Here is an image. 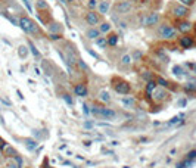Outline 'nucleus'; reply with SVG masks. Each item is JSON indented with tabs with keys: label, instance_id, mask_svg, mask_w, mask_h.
I'll return each instance as SVG.
<instances>
[{
	"label": "nucleus",
	"instance_id": "nucleus-25",
	"mask_svg": "<svg viewBox=\"0 0 196 168\" xmlns=\"http://www.w3.org/2000/svg\"><path fill=\"white\" fill-rule=\"evenodd\" d=\"M25 146H27L30 150H33V149L37 147V142L33 140V139H25Z\"/></svg>",
	"mask_w": 196,
	"mask_h": 168
},
{
	"label": "nucleus",
	"instance_id": "nucleus-29",
	"mask_svg": "<svg viewBox=\"0 0 196 168\" xmlns=\"http://www.w3.org/2000/svg\"><path fill=\"white\" fill-rule=\"evenodd\" d=\"M97 3H99L97 0H88V2H87V6H88V9H90V11H96Z\"/></svg>",
	"mask_w": 196,
	"mask_h": 168
},
{
	"label": "nucleus",
	"instance_id": "nucleus-15",
	"mask_svg": "<svg viewBox=\"0 0 196 168\" xmlns=\"http://www.w3.org/2000/svg\"><path fill=\"white\" fill-rule=\"evenodd\" d=\"M102 34H100V31H99V28L97 27H87L86 30H84V37L87 38V40H90V41H94V40H97Z\"/></svg>",
	"mask_w": 196,
	"mask_h": 168
},
{
	"label": "nucleus",
	"instance_id": "nucleus-16",
	"mask_svg": "<svg viewBox=\"0 0 196 168\" xmlns=\"http://www.w3.org/2000/svg\"><path fill=\"white\" fill-rule=\"evenodd\" d=\"M111 8H112L111 0H100V2L97 3L96 11H97V14H100L102 16H105V15H108V14H109Z\"/></svg>",
	"mask_w": 196,
	"mask_h": 168
},
{
	"label": "nucleus",
	"instance_id": "nucleus-3",
	"mask_svg": "<svg viewBox=\"0 0 196 168\" xmlns=\"http://www.w3.org/2000/svg\"><path fill=\"white\" fill-rule=\"evenodd\" d=\"M189 16H190V8H186L180 2H171L167 6V18L172 22L189 19Z\"/></svg>",
	"mask_w": 196,
	"mask_h": 168
},
{
	"label": "nucleus",
	"instance_id": "nucleus-9",
	"mask_svg": "<svg viewBox=\"0 0 196 168\" xmlns=\"http://www.w3.org/2000/svg\"><path fill=\"white\" fill-rule=\"evenodd\" d=\"M88 84L86 80H78L72 84V93L74 96H78V98H87L88 96Z\"/></svg>",
	"mask_w": 196,
	"mask_h": 168
},
{
	"label": "nucleus",
	"instance_id": "nucleus-30",
	"mask_svg": "<svg viewBox=\"0 0 196 168\" xmlns=\"http://www.w3.org/2000/svg\"><path fill=\"white\" fill-rule=\"evenodd\" d=\"M193 37H195V40H196V24H195V28H193Z\"/></svg>",
	"mask_w": 196,
	"mask_h": 168
},
{
	"label": "nucleus",
	"instance_id": "nucleus-26",
	"mask_svg": "<svg viewBox=\"0 0 196 168\" xmlns=\"http://www.w3.org/2000/svg\"><path fill=\"white\" fill-rule=\"evenodd\" d=\"M178 2H180L181 5H184L186 8H190V9L196 5V0H178Z\"/></svg>",
	"mask_w": 196,
	"mask_h": 168
},
{
	"label": "nucleus",
	"instance_id": "nucleus-23",
	"mask_svg": "<svg viewBox=\"0 0 196 168\" xmlns=\"http://www.w3.org/2000/svg\"><path fill=\"white\" fill-rule=\"evenodd\" d=\"M36 6H37V9H38V11H41V9H46V11H50L49 5L46 3V0H37V3H36Z\"/></svg>",
	"mask_w": 196,
	"mask_h": 168
},
{
	"label": "nucleus",
	"instance_id": "nucleus-22",
	"mask_svg": "<svg viewBox=\"0 0 196 168\" xmlns=\"http://www.w3.org/2000/svg\"><path fill=\"white\" fill-rule=\"evenodd\" d=\"M28 52H30V49H27V46H19V47H18V55H19V58H22V59H25V58L28 56Z\"/></svg>",
	"mask_w": 196,
	"mask_h": 168
},
{
	"label": "nucleus",
	"instance_id": "nucleus-7",
	"mask_svg": "<svg viewBox=\"0 0 196 168\" xmlns=\"http://www.w3.org/2000/svg\"><path fill=\"white\" fill-rule=\"evenodd\" d=\"M112 9H114L117 16H127L133 12L134 3L131 0H118V2H115L112 5Z\"/></svg>",
	"mask_w": 196,
	"mask_h": 168
},
{
	"label": "nucleus",
	"instance_id": "nucleus-21",
	"mask_svg": "<svg viewBox=\"0 0 196 168\" xmlns=\"http://www.w3.org/2000/svg\"><path fill=\"white\" fill-rule=\"evenodd\" d=\"M93 43H94L97 47H99L100 50H108V49H109V46H108V40H106V37H105V36H100L99 38L94 40Z\"/></svg>",
	"mask_w": 196,
	"mask_h": 168
},
{
	"label": "nucleus",
	"instance_id": "nucleus-27",
	"mask_svg": "<svg viewBox=\"0 0 196 168\" xmlns=\"http://www.w3.org/2000/svg\"><path fill=\"white\" fill-rule=\"evenodd\" d=\"M152 2H153V0H136V5H139L142 8H149Z\"/></svg>",
	"mask_w": 196,
	"mask_h": 168
},
{
	"label": "nucleus",
	"instance_id": "nucleus-8",
	"mask_svg": "<svg viewBox=\"0 0 196 168\" xmlns=\"http://www.w3.org/2000/svg\"><path fill=\"white\" fill-rule=\"evenodd\" d=\"M170 96H171L170 95V90H167V89H164L161 86H156V89L152 92V95L149 96V99L153 100L158 105H164V103H167L170 100Z\"/></svg>",
	"mask_w": 196,
	"mask_h": 168
},
{
	"label": "nucleus",
	"instance_id": "nucleus-20",
	"mask_svg": "<svg viewBox=\"0 0 196 168\" xmlns=\"http://www.w3.org/2000/svg\"><path fill=\"white\" fill-rule=\"evenodd\" d=\"M121 103L124 105V108H127V109H134L136 108V98H133V96H124L123 99H121Z\"/></svg>",
	"mask_w": 196,
	"mask_h": 168
},
{
	"label": "nucleus",
	"instance_id": "nucleus-14",
	"mask_svg": "<svg viewBox=\"0 0 196 168\" xmlns=\"http://www.w3.org/2000/svg\"><path fill=\"white\" fill-rule=\"evenodd\" d=\"M46 28H47L49 34H59V36H62V33H63V25H62L61 22L55 21V19H52V21L46 25Z\"/></svg>",
	"mask_w": 196,
	"mask_h": 168
},
{
	"label": "nucleus",
	"instance_id": "nucleus-1",
	"mask_svg": "<svg viewBox=\"0 0 196 168\" xmlns=\"http://www.w3.org/2000/svg\"><path fill=\"white\" fill-rule=\"evenodd\" d=\"M152 33H153L155 38L159 40V41H175L177 37L180 36L174 22L170 21V19H167V21L164 19L156 28L152 30Z\"/></svg>",
	"mask_w": 196,
	"mask_h": 168
},
{
	"label": "nucleus",
	"instance_id": "nucleus-24",
	"mask_svg": "<svg viewBox=\"0 0 196 168\" xmlns=\"http://www.w3.org/2000/svg\"><path fill=\"white\" fill-rule=\"evenodd\" d=\"M28 47H30V52H31V53H33V55L38 59V58H40V52L36 49V46H34V43H33L31 40H28Z\"/></svg>",
	"mask_w": 196,
	"mask_h": 168
},
{
	"label": "nucleus",
	"instance_id": "nucleus-19",
	"mask_svg": "<svg viewBox=\"0 0 196 168\" xmlns=\"http://www.w3.org/2000/svg\"><path fill=\"white\" fill-rule=\"evenodd\" d=\"M97 28H99V31H100V34L102 36H108L111 31H112V24L109 22V21H102L99 25H97Z\"/></svg>",
	"mask_w": 196,
	"mask_h": 168
},
{
	"label": "nucleus",
	"instance_id": "nucleus-2",
	"mask_svg": "<svg viewBox=\"0 0 196 168\" xmlns=\"http://www.w3.org/2000/svg\"><path fill=\"white\" fill-rule=\"evenodd\" d=\"M162 21H164V16H162L158 11H146V12H142V14L137 16V19H136V27L146 28V30H153V28H156Z\"/></svg>",
	"mask_w": 196,
	"mask_h": 168
},
{
	"label": "nucleus",
	"instance_id": "nucleus-18",
	"mask_svg": "<svg viewBox=\"0 0 196 168\" xmlns=\"http://www.w3.org/2000/svg\"><path fill=\"white\" fill-rule=\"evenodd\" d=\"M106 37V40H108V46L109 47H112V49H115L117 46H118V43H120V36L115 33V31H111L108 36H105Z\"/></svg>",
	"mask_w": 196,
	"mask_h": 168
},
{
	"label": "nucleus",
	"instance_id": "nucleus-6",
	"mask_svg": "<svg viewBox=\"0 0 196 168\" xmlns=\"http://www.w3.org/2000/svg\"><path fill=\"white\" fill-rule=\"evenodd\" d=\"M91 115L99 120H105V121H115L118 118V112L114 108H109L102 103L91 106Z\"/></svg>",
	"mask_w": 196,
	"mask_h": 168
},
{
	"label": "nucleus",
	"instance_id": "nucleus-12",
	"mask_svg": "<svg viewBox=\"0 0 196 168\" xmlns=\"http://www.w3.org/2000/svg\"><path fill=\"white\" fill-rule=\"evenodd\" d=\"M134 61H133V56L131 53L128 52H123L120 56H118V68L123 69V71H130L131 66H133Z\"/></svg>",
	"mask_w": 196,
	"mask_h": 168
},
{
	"label": "nucleus",
	"instance_id": "nucleus-17",
	"mask_svg": "<svg viewBox=\"0 0 196 168\" xmlns=\"http://www.w3.org/2000/svg\"><path fill=\"white\" fill-rule=\"evenodd\" d=\"M96 98H97V100H99V103H102V105H108V103L112 102V96H111V93H109L108 90H105V89H102V90L97 92Z\"/></svg>",
	"mask_w": 196,
	"mask_h": 168
},
{
	"label": "nucleus",
	"instance_id": "nucleus-5",
	"mask_svg": "<svg viewBox=\"0 0 196 168\" xmlns=\"http://www.w3.org/2000/svg\"><path fill=\"white\" fill-rule=\"evenodd\" d=\"M18 27H21V30L31 37H40L41 36V30L37 25V22L27 15H21L18 18Z\"/></svg>",
	"mask_w": 196,
	"mask_h": 168
},
{
	"label": "nucleus",
	"instance_id": "nucleus-13",
	"mask_svg": "<svg viewBox=\"0 0 196 168\" xmlns=\"http://www.w3.org/2000/svg\"><path fill=\"white\" fill-rule=\"evenodd\" d=\"M178 34H192L193 33V28H195V24L189 19H181V21H175L174 22Z\"/></svg>",
	"mask_w": 196,
	"mask_h": 168
},
{
	"label": "nucleus",
	"instance_id": "nucleus-28",
	"mask_svg": "<svg viewBox=\"0 0 196 168\" xmlns=\"http://www.w3.org/2000/svg\"><path fill=\"white\" fill-rule=\"evenodd\" d=\"M6 168H21V165H19L14 158H11V159L8 161V164H6Z\"/></svg>",
	"mask_w": 196,
	"mask_h": 168
},
{
	"label": "nucleus",
	"instance_id": "nucleus-4",
	"mask_svg": "<svg viewBox=\"0 0 196 168\" xmlns=\"http://www.w3.org/2000/svg\"><path fill=\"white\" fill-rule=\"evenodd\" d=\"M111 89L117 93V95H121V96H128L133 93V86L131 83L127 81L124 77L121 75H114L111 78Z\"/></svg>",
	"mask_w": 196,
	"mask_h": 168
},
{
	"label": "nucleus",
	"instance_id": "nucleus-10",
	"mask_svg": "<svg viewBox=\"0 0 196 168\" xmlns=\"http://www.w3.org/2000/svg\"><path fill=\"white\" fill-rule=\"evenodd\" d=\"M103 21V16L100 14H97V11H87L84 14V22L87 27H97Z\"/></svg>",
	"mask_w": 196,
	"mask_h": 168
},
{
	"label": "nucleus",
	"instance_id": "nucleus-31",
	"mask_svg": "<svg viewBox=\"0 0 196 168\" xmlns=\"http://www.w3.org/2000/svg\"><path fill=\"white\" fill-rule=\"evenodd\" d=\"M69 2H74V0H69Z\"/></svg>",
	"mask_w": 196,
	"mask_h": 168
},
{
	"label": "nucleus",
	"instance_id": "nucleus-11",
	"mask_svg": "<svg viewBox=\"0 0 196 168\" xmlns=\"http://www.w3.org/2000/svg\"><path fill=\"white\" fill-rule=\"evenodd\" d=\"M175 41L181 49H193V47H196V40H195L193 34H180Z\"/></svg>",
	"mask_w": 196,
	"mask_h": 168
}]
</instances>
